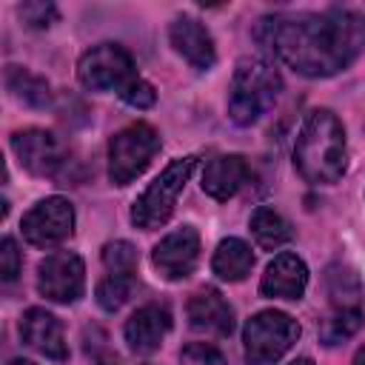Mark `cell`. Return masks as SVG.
<instances>
[{
    "label": "cell",
    "instance_id": "obj_21",
    "mask_svg": "<svg viewBox=\"0 0 365 365\" xmlns=\"http://www.w3.org/2000/svg\"><path fill=\"white\" fill-rule=\"evenodd\" d=\"M325 288H328V297L334 302V311L339 308H359V297H362V288H359V279L354 271L348 268H328V277H325Z\"/></svg>",
    "mask_w": 365,
    "mask_h": 365
},
{
    "label": "cell",
    "instance_id": "obj_6",
    "mask_svg": "<svg viewBox=\"0 0 365 365\" xmlns=\"http://www.w3.org/2000/svg\"><path fill=\"white\" fill-rule=\"evenodd\" d=\"M160 151V134L148 123H131L108 140V180L114 185H128L137 180L154 154Z\"/></svg>",
    "mask_w": 365,
    "mask_h": 365
},
{
    "label": "cell",
    "instance_id": "obj_16",
    "mask_svg": "<svg viewBox=\"0 0 365 365\" xmlns=\"http://www.w3.org/2000/svg\"><path fill=\"white\" fill-rule=\"evenodd\" d=\"M171 331V314L165 305H143L125 319V342L134 354H151L163 345L165 334Z\"/></svg>",
    "mask_w": 365,
    "mask_h": 365
},
{
    "label": "cell",
    "instance_id": "obj_23",
    "mask_svg": "<svg viewBox=\"0 0 365 365\" xmlns=\"http://www.w3.org/2000/svg\"><path fill=\"white\" fill-rule=\"evenodd\" d=\"M359 325H362V308H339V311H334V314L322 322L319 339H322L325 345H339V342L351 339V336L359 331Z\"/></svg>",
    "mask_w": 365,
    "mask_h": 365
},
{
    "label": "cell",
    "instance_id": "obj_14",
    "mask_svg": "<svg viewBox=\"0 0 365 365\" xmlns=\"http://www.w3.org/2000/svg\"><path fill=\"white\" fill-rule=\"evenodd\" d=\"M305 288H308V265L291 251L277 254L259 279V294L271 299H299Z\"/></svg>",
    "mask_w": 365,
    "mask_h": 365
},
{
    "label": "cell",
    "instance_id": "obj_8",
    "mask_svg": "<svg viewBox=\"0 0 365 365\" xmlns=\"http://www.w3.org/2000/svg\"><path fill=\"white\" fill-rule=\"evenodd\" d=\"M20 231L34 248H54L74 234V208L63 197H46L26 211Z\"/></svg>",
    "mask_w": 365,
    "mask_h": 365
},
{
    "label": "cell",
    "instance_id": "obj_31",
    "mask_svg": "<svg viewBox=\"0 0 365 365\" xmlns=\"http://www.w3.org/2000/svg\"><path fill=\"white\" fill-rule=\"evenodd\" d=\"M9 365H34V362H29V359H11Z\"/></svg>",
    "mask_w": 365,
    "mask_h": 365
},
{
    "label": "cell",
    "instance_id": "obj_11",
    "mask_svg": "<svg viewBox=\"0 0 365 365\" xmlns=\"http://www.w3.org/2000/svg\"><path fill=\"white\" fill-rule=\"evenodd\" d=\"M200 259V234L194 225H180L177 231L165 234L154 251H151V262L160 271V277L177 282L185 279Z\"/></svg>",
    "mask_w": 365,
    "mask_h": 365
},
{
    "label": "cell",
    "instance_id": "obj_7",
    "mask_svg": "<svg viewBox=\"0 0 365 365\" xmlns=\"http://www.w3.org/2000/svg\"><path fill=\"white\" fill-rule=\"evenodd\" d=\"M77 77L88 91H123L140 74L120 43H97L77 60Z\"/></svg>",
    "mask_w": 365,
    "mask_h": 365
},
{
    "label": "cell",
    "instance_id": "obj_19",
    "mask_svg": "<svg viewBox=\"0 0 365 365\" xmlns=\"http://www.w3.org/2000/svg\"><path fill=\"white\" fill-rule=\"evenodd\" d=\"M251 237H254V242L262 248V251H277V248H282L291 237H294V231H291V222L277 211V208H271V205H259L254 214H251Z\"/></svg>",
    "mask_w": 365,
    "mask_h": 365
},
{
    "label": "cell",
    "instance_id": "obj_13",
    "mask_svg": "<svg viewBox=\"0 0 365 365\" xmlns=\"http://www.w3.org/2000/svg\"><path fill=\"white\" fill-rule=\"evenodd\" d=\"M185 317H188V325L194 331L211 334V336H228L234 328V308L211 285L191 294V299L185 305Z\"/></svg>",
    "mask_w": 365,
    "mask_h": 365
},
{
    "label": "cell",
    "instance_id": "obj_10",
    "mask_svg": "<svg viewBox=\"0 0 365 365\" xmlns=\"http://www.w3.org/2000/svg\"><path fill=\"white\" fill-rule=\"evenodd\" d=\"M11 151L34 177H54L66 165V145L46 128H23L11 134Z\"/></svg>",
    "mask_w": 365,
    "mask_h": 365
},
{
    "label": "cell",
    "instance_id": "obj_5",
    "mask_svg": "<svg viewBox=\"0 0 365 365\" xmlns=\"http://www.w3.org/2000/svg\"><path fill=\"white\" fill-rule=\"evenodd\" d=\"M299 322L285 311H259L242 328V348L248 365L279 362L299 339Z\"/></svg>",
    "mask_w": 365,
    "mask_h": 365
},
{
    "label": "cell",
    "instance_id": "obj_4",
    "mask_svg": "<svg viewBox=\"0 0 365 365\" xmlns=\"http://www.w3.org/2000/svg\"><path fill=\"white\" fill-rule=\"evenodd\" d=\"M194 168H197V157L194 154L171 160L148 182V188L134 200V205H131V222L137 228H143V231H151V228L165 225L171 220L174 205H177V197L182 194V188L191 180Z\"/></svg>",
    "mask_w": 365,
    "mask_h": 365
},
{
    "label": "cell",
    "instance_id": "obj_26",
    "mask_svg": "<svg viewBox=\"0 0 365 365\" xmlns=\"http://www.w3.org/2000/svg\"><path fill=\"white\" fill-rule=\"evenodd\" d=\"M180 365H225V356L208 342H188L180 351Z\"/></svg>",
    "mask_w": 365,
    "mask_h": 365
},
{
    "label": "cell",
    "instance_id": "obj_22",
    "mask_svg": "<svg viewBox=\"0 0 365 365\" xmlns=\"http://www.w3.org/2000/svg\"><path fill=\"white\" fill-rule=\"evenodd\" d=\"M134 285H137L134 274H106V277L97 282V291H94L97 305H100L103 311H120V308L131 299Z\"/></svg>",
    "mask_w": 365,
    "mask_h": 365
},
{
    "label": "cell",
    "instance_id": "obj_9",
    "mask_svg": "<svg viewBox=\"0 0 365 365\" xmlns=\"http://www.w3.org/2000/svg\"><path fill=\"white\" fill-rule=\"evenodd\" d=\"M37 291L48 302L71 305L86 291V265L74 251H54L37 265Z\"/></svg>",
    "mask_w": 365,
    "mask_h": 365
},
{
    "label": "cell",
    "instance_id": "obj_1",
    "mask_svg": "<svg viewBox=\"0 0 365 365\" xmlns=\"http://www.w3.org/2000/svg\"><path fill=\"white\" fill-rule=\"evenodd\" d=\"M262 37L297 74L331 77L365 51V14L354 9L277 14L262 20Z\"/></svg>",
    "mask_w": 365,
    "mask_h": 365
},
{
    "label": "cell",
    "instance_id": "obj_2",
    "mask_svg": "<svg viewBox=\"0 0 365 365\" xmlns=\"http://www.w3.org/2000/svg\"><path fill=\"white\" fill-rule=\"evenodd\" d=\"M294 165L302 180L314 185H331L345 174L348 148L345 128L328 108H314L294 143Z\"/></svg>",
    "mask_w": 365,
    "mask_h": 365
},
{
    "label": "cell",
    "instance_id": "obj_28",
    "mask_svg": "<svg viewBox=\"0 0 365 365\" xmlns=\"http://www.w3.org/2000/svg\"><path fill=\"white\" fill-rule=\"evenodd\" d=\"M0 274H3V279L6 282H11L17 274H20V251H17V242L11 240V237H6L3 240V245H0Z\"/></svg>",
    "mask_w": 365,
    "mask_h": 365
},
{
    "label": "cell",
    "instance_id": "obj_30",
    "mask_svg": "<svg viewBox=\"0 0 365 365\" xmlns=\"http://www.w3.org/2000/svg\"><path fill=\"white\" fill-rule=\"evenodd\" d=\"M354 365H365V345L359 348V354L354 356Z\"/></svg>",
    "mask_w": 365,
    "mask_h": 365
},
{
    "label": "cell",
    "instance_id": "obj_3",
    "mask_svg": "<svg viewBox=\"0 0 365 365\" xmlns=\"http://www.w3.org/2000/svg\"><path fill=\"white\" fill-rule=\"evenodd\" d=\"M282 77L262 57H242L234 68L228 88V117L237 125H251L262 120L279 100Z\"/></svg>",
    "mask_w": 365,
    "mask_h": 365
},
{
    "label": "cell",
    "instance_id": "obj_12",
    "mask_svg": "<svg viewBox=\"0 0 365 365\" xmlns=\"http://www.w3.org/2000/svg\"><path fill=\"white\" fill-rule=\"evenodd\" d=\"M20 336L29 348L43 354L46 359H54V362L68 359V342H66L63 325L46 308H29L20 317Z\"/></svg>",
    "mask_w": 365,
    "mask_h": 365
},
{
    "label": "cell",
    "instance_id": "obj_29",
    "mask_svg": "<svg viewBox=\"0 0 365 365\" xmlns=\"http://www.w3.org/2000/svg\"><path fill=\"white\" fill-rule=\"evenodd\" d=\"M288 365H314V359H311V356H299V359H294V362H288Z\"/></svg>",
    "mask_w": 365,
    "mask_h": 365
},
{
    "label": "cell",
    "instance_id": "obj_27",
    "mask_svg": "<svg viewBox=\"0 0 365 365\" xmlns=\"http://www.w3.org/2000/svg\"><path fill=\"white\" fill-rule=\"evenodd\" d=\"M120 97H123L128 106H134V108H151L154 100H157V91H154V86H151L148 80L137 77L131 86H125V88L120 91Z\"/></svg>",
    "mask_w": 365,
    "mask_h": 365
},
{
    "label": "cell",
    "instance_id": "obj_24",
    "mask_svg": "<svg viewBox=\"0 0 365 365\" xmlns=\"http://www.w3.org/2000/svg\"><path fill=\"white\" fill-rule=\"evenodd\" d=\"M137 248L125 240H114L103 248V265L108 274H134L137 271Z\"/></svg>",
    "mask_w": 365,
    "mask_h": 365
},
{
    "label": "cell",
    "instance_id": "obj_20",
    "mask_svg": "<svg viewBox=\"0 0 365 365\" xmlns=\"http://www.w3.org/2000/svg\"><path fill=\"white\" fill-rule=\"evenodd\" d=\"M3 80H6V88L11 91V97L20 100L23 106H31V108L51 106V88L40 74H34L23 66H6Z\"/></svg>",
    "mask_w": 365,
    "mask_h": 365
},
{
    "label": "cell",
    "instance_id": "obj_15",
    "mask_svg": "<svg viewBox=\"0 0 365 365\" xmlns=\"http://www.w3.org/2000/svg\"><path fill=\"white\" fill-rule=\"evenodd\" d=\"M168 40L174 46V51L188 60L197 71H208L217 60V48H214V40L208 34V29L194 20V17H177L171 20L168 26Z\"/></svg>",
    "mask_w": 365,
    "mask_h": 365
},
{
    "label": "cell",
    "instance_id": "obj_18",
    "mask_svg": "<svg viewBox=\"0 0 365 365\" xmlns=\"http://www.w3.org/2000/svg\"><path fill=\"white\" fill-rule=\"evenodd\" d=\"M254 268V254H251V245L237 240V237H228L217 245L214 257H211V271L225 279V282H240L251 274Z\"/></svg>",
    "mask_w": 365,
    "mask_h": 365
},
{
    "label": "cell",
    "instance_id": "obj_25",
    "mask_svg": "<svg viewBox=\"0 0 365 365\" xmlns=\"http://www.w3.org/2000/svg\"><path fill=\"white\" fill-rule=\"evenodd\" d=\"M20 20L29 26V29H48L54 20H57V9L54 3H43V0H34V3H23L17 9Z\"/></svg>",
    "mask_w": 365,
    "mask_h": 365
},
{
    "label": "cell",
    "instance_id": "obj_17",
    "mask_svg": "<svg viewBox=\"0 0 365 365\" xmlns=\"http://www.w3.org/2000/svg\"><path fill=\"white\" fill-rule=\"evenodd\" d=\"M248 180V163L240 154H217L202 168V191L214 200L234 197Z\"/></svg>",
    "mask_w": 365,
    "mask_h": 365
}]
</instances>
